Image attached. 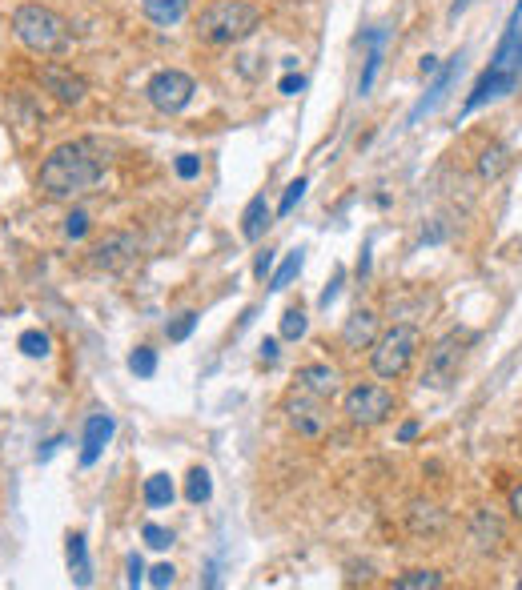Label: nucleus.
<instances>
[{"label": "nucleus", "instance_id": "nucleus-40", "mask_svg": "<svg viewBox=\"0 0 522 590\" xmlns=\"http://www.w3.org/2000/svg\"><path fill=\"white\" fill-rule=\"evenodd\" d=\"M438 73H442L438 57H422V77H438Z\"/></svg>", "mask_w": 522, "mask_h": 590}, {"label": "nucleus", "instance_id": "nucleus-17", "mask_svg": "<svg viewBox=\"0 0 522 590\" xmlns=\"http://www.w3.org/2000/svg\"><path fill=\"white\" fill-rule=\"evenodd\" d=\"M141 9H145V17H149L153 25L173 29V25H181V21H185L189 0H141Z\"/></svg>", "mask_w": 522, "mask_h": 590}, {"label": "nucleus", "instance_id": "nucleus-19", "mask_svg": "<svg viewBox=\"0 0 522 590\" xmlns=\"http://www.w3.org/2000/svg\"><path fill=\"white\" fill-rule=\"evenodd\" d=\"M169 502H173V482H169V474H149V478H145V506L161 510V506H169Z\"/></svg>", "mask_w": 522, "mask_h": 590}, {"label": "nucleus", "instance_id": "nucleus-33", "mask_svg": "<svg viewBox=\"0 0 522 590\" xmlns=\"http://www.w3.org/2000/svg\"><path fill=\"white\" fill-rule=\"evenodd\" d=\"M173 578H177V570H173L169 562H157V566L149 570V586H173Z\"/></svg>", "mask_w": 522, "mask_h": 590}, {"label": "nucleus", "instance_id": "nucleus-14", "mask_svg": "<svg viewBox=\"0 0 522 590\" xmlns=\"http://www.w3.org/2000/svg\"><path fill=\"white\" fill-rule=\"evenodd\" d=\"M298 390H306L314 398H334L338 394V370L334 366H322V362L302 366L298 370Z\"/></svg>", "mask_w": 522, "mask_h": 590}, {"label": "nucleus", "instance_id": "nucleus-7", "mask_svg": "<svg viewBox=\"0 0 522 590\" xmlns=\"http://www.w3.org/2000/svg\"><path fill=\"white\" fill-rule=\"evenodd\" d=\"M394 394L386 390V386H354L350 394H346V418L354 422V426H382L390 414H394Z\"/></svg>", "mask_w": 522, "mask_h": 590}, {"label": "nucleus", "instance_id": "nucleus-32", "mask_svg": "<svg viewBox=\"0 0 522 590\" xmlns=\"http://www.w3.org/2000/svg\"><path fill=\"white\" fill-rule=\"evenodd\" d=\"M197 173H201V161H197L193 153H181V157H177V177H181V181H193Z\"/></svg>", "mask_w": 522, "mask_h": 590}, {"label": "nucleus", "instance_id": "nucleus-35", "mask_svg": "<svg viewBox=\"0 0 522 590\" xmlns=\"http://www.w3.org/2000/svg\"><path fill=\"white\" fill-rule=\"evenodd\" d=\"M141 582H145V562L133 554L129 558V586H141Z\"/></svg>", "mask_w": 522, "mask_h": 590}, {"label": "nucleus", "instance_id": "nucleus-11", "mask_svg": "<svg viewBox=\"0 0 522 590\" xmlns=\"http://www.w3.org/2000/svg\"><path fill=\"white\" fill-rule=\"evenodd\" d=\"M514 85H518V73H510V69H498V65H490V69H486V73L478 77V85H474V93H470V101H466V113L482 109L486 101H498V97L514 93Z\"/></svg>", "mask_w": 522, "mask_h": 590}, {"label": "nucleus", "instance_id": "nucleus-22", "mask_svg": "<svg viewBox=\"0 0 522 590\" xmlns=\"http://www.w3.org/2000/svg\"><path fill=\"white\" fill-rule=\"evenodd\" d=\"M306 330H310L306 310H302V306H290V310L282 314V338H286V342H302V338H306Z\"/></svg>", "mask_w": 522, "mask_h": 590}, {"label": "nucleus", "instance_id": "nucleus-2", "mask_svg": "<svg viewBox=\"0 0 522 590\" xmlns=\"http://www.w3.org/2000/svg\"><path fill=\"white\" fill-rule=\"evenodd\" d=\"M13 33H17V41H21L29 53H37V57H61V53H69V45H73L69 21H65L61 13L45 9V5H21V9L13 13Z\"/></svg>", "mask_w": 522, "mask_h": 590}, {"label": "nucleus", "instance_id": "nucleus-25", "mask_svg": "<svg viewBox=\"0 0 522 590\" xmlns=\"http://www.w3.org/2000/svg\"><path fill=\"white\" fill-rule=\"evenodd\" d=\"M129 370H133L137 378H153V374H157V350L137 346V350L129 354Z\"/></svg>", "mask_w": 522, "mask_h": 590}, {"label": "nucleus", "instance_id": "nucleus-6", "mask_svg": "<svg viewBox=\"0 0 522 590\" xmlns=\"http://www.w3.org/2000/svg\"><path fill=\"white\" fill-rule=\"evenodd\" d=\"M193 93H197V85H193V77L181 73V69H161V73H153L149 85H145V97H149V105H153L157 113H181V109L193 101Z\"/></svg>", "mask_w": 522, "mask_h": 590}, {"label": "nucleus", "instance_id": "nucleus-41", "mask_svg": "<svg viewBox=\"0 0 522 590\" xmlns=\"http://www.w3.org/2000/svg\"><path fill=\"white\" fill-rule=\"evenodd\" d=\"M418 438V422H406L402 430H398V442H414Z\"/></svg>", "mask_w": 522, "mask_h": 590}, {"label": "nucleus", "instance_id": "nucleus-42", "mask_svg": "<svg viewBox=\"0 0 522 590\" xmlns=\"http://www.w3.org/2000/svg\"><path fill=\"white\" fill-rule=\"evenodd\" d=\"M518 65H522V33H518Z\"/></svg>", "mask_w": 522, "mask_h": 590}, {"label": "nucleus", "instance_id": "nucleus-10", "mask_svg": "<svg viewBox=\"0 0 522 590\" xmlns=\"http://www.w3.org/2000/svg\"><path fill=\"white\" fill-rule=\"evenodd\" d=\"M41 85H45L57 101H65V105H81V101L89 97V81H85L81 73L65 69V65H41Z\"/></svg>", "mask_w": 522, "mask_h": 590}, {"label": "nucleus", "instance_id": "nucleus-24", "mask_svg": "<svg viewBox=\"0 0 522 590\" xmlns=\"http://www.w3.org/2000/svg\"><path fill=\"white\" fill-rule=\"evenodd\" d=\"M69 566L77 574L81 586H89V562H85V534H73L69 538Z\"/></svg>", "mask_w": 522, "mask_h": 590}, {"label": "nucleus", "instance_id": "nucleus-20", "mask_svg": "<svg viewBox=\"0 0 522 590\" xmlns=\"http://www.w3.org/2000/svg\"><path fill=\"white\" fill-rule=\"evenodd\" d=\"M185 498H189L193 506H201V502H209V498H213V478H209V470H201V466H193V470H189Z\"/></svg>", "mask_w": 522, "mask_h": 590}, {"label": "nucleus", "instance_id": "nucleus-26", "mask_svg": "<svg viewBox=\"0 0 522 590\" xmlns=\"http://www.w3.org/2000/svg\"><path fill=\"white\" fill-rule=\"evenodd\" d=\"M506 165H510L506 149H502V145H490V149L482 153V161H478V173H482V177H498Z\"/></svg>", "mask_w": 522, "mask_h": 590}, {"label": "nucleus", "instance_id": "nucleus-39", "mask_svg": "<svg viewBox=\"0 0 522 590\" xmlns=\"http://www.w3.org/2000/svg\"><path fill=\"white\" fill-rule=\"evenodd\" d=\"M510 510H514V518L522 522V482H518V486L510 490Z\"/></svg>", "mask_w": 522, "mask_h": 590}, {"label": "nucleus", "instance_id": "nucleus-5", "mask_svg": "<svg viewBox=\"0 0 522 590\" xmlns=\"http://www.w3.org/2000/svg\"><path fill=\"white\" fill-rule=\"evenodd\" d=\"M466 346H470V334H466V330H450L446 338H438V342H434V350L426 354L422 382H426V386H434V390H446V386L458 378L462 362H466Z\"/></svg>", "mask_w": 522, "mask_h": 590}, {"label": "nucleus", "instance_id": "nucleus-36", "mask_svg": "<svg viewBox=\"0 0 522 590\" xmlns=\"http://www.w3.org/2000/svg\"><path fill=\"white\" fill-rule=\"evenodd\" d=\"M302 89H306V81H302V77H294V73H290V77H282V93H286V97H298Z\"/></svg>", "mask_w": 522, "mask_h": 590}, {"label": "nucleus", "instance_id": "nucleus-12", "mask_svg": "<svg viewBox=\"0 0 522 590\" xmlns=\"http://www.w3.org/2000/svg\"><path fill=\"white\" fill-rule=\"evenodd\" d=\"M113 430H117V422H113V414H93L89 422H85V438H81V466H93L97 458H101V450L109 446V438H113Z\"/></svg>", "mask_w": 522, "mask_h": 590}, {"label": "nucleus", "instance_id": "nucleus-3", "mask_svg": "<svg viewBox=\"0 0 522 590\" xmlns=\"http://www.w3.org/2000/svg\"><path fill=\"white\" fill-rule=\"evenodd\" d=\"M261 29V13L249 0H213L197 17V37L209 45H237Z\"/></svg>", "mask_w": 522, "mask_h": 590}, {"label": "nucleus", "instance_id": "nucleus-15", "mask_svg": "<svg viewBox=\"0 0 522 590\" xmlns=\"http://www.w3.org/2000/svg\"><path fill=\"white\" fill-rule=\"evenodd\" d=\"M270 217H274V209H270L266 193H257V197L245 205V213H241V237H245V241H261V237H266V229L274 225Z\"/></svg>", "mask_w": 522, "mask_h": 590}, {"label": "nucleus", "instance_id": "nucleus-21", "mask_svg": "<svg viewBox=\"0 0 522 590\" xmlns=\"http://www.w3.org/2000/svg\"><path fill=\"white\" fill-rule=\"evenodd\" d=\"M394 586L398 590H438L442 586V574L438 570H410V574H398Z\"/></svg>", "mask_w": 522, "mask_h": 590}, {"label": "nucleus", "instance_id": "nucleus-1", "mask_svg": "<svg viewBox=\"0 0 522 590\" xmlns=\"http://www.w3.org/2000/svg\"><path fill=\"white\" fill-rule=\"evenodd\" d=\"M105 177V153L97 141H65L41 161V193L49 201H77Z\"/></svg>", "mask_w": 522, "mask_h": 590}, {"label": "nucleus", "instance_id": "nucleus-16", "mask_svg": "<svg viewBox=\"0 0 522 590\" xmlns=\"http://www.w3.org/2000/svg\"><path fill=\"white\" fill-rule=\"evenodd\" d=\"M458 65H462V57H454V61H450V65H446V69L438 73V81H434L430 97H422V101H418V105L410 109V125H418V121H422L426 113H434V109H438V101L446 97V89H450V85H454V77H458Z\"/></svg>", "mask_w": 522, "mask_h": 590}, {"label": "nucleus", "instance_id": "nucleus-28", "mask_svg": "<svg viewBox=\"0 0 522 590\" xmlns=\"http://www.w3.org/2000/svg\"><path fill=\"white\" fill-rule=\"evenodd\" d=\"M306 189H310V181H306V177L290 181V185H286V197H282V205H278V213H282V217H290V213H294V205L306 197Z\"/></svg>", "mask_w": 522, "mask_h": 590}, {"label": "nucleus", "instance_id": "nucleus-8", "mask_svg": "<svg viewBox=\"0 0 522 590\" xmlns=\"http://www.w3.org/2000/svg\"><path fill=\"white\" fill-rule=\"evenodd\" d=\"M286 422H290V430H294L298 438L318 442V438L330 430V410H326V398H314V394H306V390L290 394V398H286Z\"/></svg>", "mask_w": 522, "mask_h": 590}, {"label": "nucleus", "instance_id": "nucleus-4", "mask_svg": "<svg viewBox=\"0 0 522 590\" xmlns=\"http://www.w3.org/2000/svg\"><path fill=\"white\" fill-rule=\"evenodd\" d=\"M418 346H422V334H418L414 326H394V330L378 334V342H374V350H370V366H374V374L386 378V382L402 378V374L414 366Z\"/></svg>", "mask_w": 522, "mask_h": 590}, {"label": "nucleus", "instance_id": "nucleus-13", "mask_svg": "<svg viewBox=\"0 0 522 590\" xmlns=\"http://www.w3.org/2000/svg\"><path fill=\"white\" fill-rule=\"evenodd\" d=\"M342 342H346L350 350L374 346V342H378V314H374V310H354V314L346 318V326H342Z\"/></svg>", "mask_w": 522, "mask_h": 590}, {"label": "nucleus", "instance_id": "nucleus-31", "mask_svg": "<svg viewBox=\"0 0 522 590\" xmlns=\"http://www.w3.org/2000/svg\"><path fill=\"white\" fill-rule=\"evenodd\" d=\"M85 233H89V213H85V209H73V213L65 217V237L77 241V237H85Z\"/></svg>", "mask_w": 522, "mask_h": 590}, {"label": "nucleus", "instance_id": "nucleus-23", "mask_svg": "<svg viewBox=\"0 0 522 590\" xmlns=\"http://www.w3.org/2000/svg\"><path fill=\"white\" fill-rule=\"evenodd\" d=\"M302 261H306V253H302V249H294V253L282 261V269L270 277V289H274V293H278V289H286V285H290V281L302 273Z\"/></svg>", "mask_w": 522, "mask_h": 590}, {"label": "nucleus", "instance_id": "nucleus-18", "mask_svg": "<svg viewBox=\"0 0 522 590\" xmlns=\"http://www.w3.org/2000/svg\"><path fill=\"white\" fill-rule=\"evenodd\" d=\"M382 41H386L382 29L366 37V73H362V81H358V93H370L374 81H378V69H382Z\"/></svg>", "mask_w": 522, "mask_h": 590}, {"label": "nucleus", "instance_id": "nucleus-34", "mask_svg": "<svg viewBox=\"0 0 522 590\" xmlns=\"http://www.w3.org/2000/svg\"><path fill=\"white\" fill-rule=\"evenodd\" d=\"M342 277H346V269H338V273H334V281H330V285L322 289V298H318V306H322V310H330V306H334V298H338V285H342Z\"/></svg>", "mask_w": 522, "mask_h": 590}, {"label": "nucleus", "instance_id": "nucleus-29", "mask_svg": "<svg viewBox=\"0 0 522 590\" xmlns=\"http://www.w3.org/2000/svg\"><path fill=\"white\" fill-rule=\"evenodd\" d=\"M141 538H145L153 550L173 546V530H165V526H157V522H145V526H141Z\"/></svg>", "mask_w": 522, "mask_h": 590}, {"label": "nucleus", "instance_id": "nucleus-38", "mask_svg": "<svg viewBox=\"0 0 522 590\" xmlns=\"http://www.w3.org/2000/svg\"><path fill=\"white\" fill-rule=\"evenodd\" d=\"M261 362H278V342L274 338L261 342Z\"/></svg>", "mask_w": 522, "mask_h": 590}, {"label": "nucleus", "instance_id": "nucleus-37", "mask_svg": "<svg viewBox=\"0 0 522 590\" xmlns=\"http://www.w3.org/2000/svg\"><path fill=\"white\" fill-rule=\"evenodd\" d=\"M270 265H274V253L266 249V253H261V257H257V265H253V273H257V277H266V273H270Z\"/></svg>", "mask_w": 522, "mask_h": 590}, {"label": "nucleus", "instance_id": "nucleus-27", "mask_svg": "<svg viewBox=\"0 0 522 590\" xmlns=\"http://www.w3.org/2000/svg\"><path fill=\"white\" fill-rule=\"evenodd\" d=\"M17 346H21L25 358H45V354H49V334H41V330H25Z\"/></svg>", "mask_w": 522, "mask_h": 590}, {"label": "nucleus", "instance_id": "nucleus-9", "mask_svg": "<svg viewBox=\"0 0 522 590\" xmlns=\"http://www.w3.org/2000/svg\"><path fill=\"white\" fill-rule=\"evenodd\" d=\"M137 253H141V237L129 233V229H113V233H105V237L89 249V261H93V269L121 273V269H129V265L137 261Z\"/></svg>", "mask_w": 522, "mask_h": 590}, {"label": "nucleus", "instance_id": "nucleus-30", "mask_svg": "<svg viewBox=\"0 0 522 590\" xmlns=\"http://www.w3.org/2000/svg\"><path fill=\"white\" fill-rule=\"evenodd\" d=\"M193 326H197V314L189 310V314H181L173 326H165V334H169V342H185V338L193 334Z\"/></svg>", "mask_w": 522, "mask_h": 590}]
</instances>
